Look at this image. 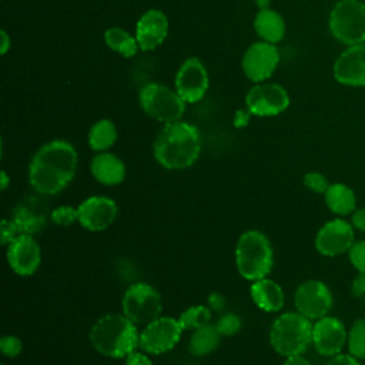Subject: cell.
<instances>
[{
	"label": "cell",
	"mask_w": 365,
	"mask_h": 365,
	"mask_svg": "<svg viewBox=\"0 0 365 365\" xmlns=\"http://www.w3.org/2000/svg\"><path fill=\"white\" fill-rule=\"evenodd\" d=\"M208 90V73L197 57L187 58L177 71L175 91L185 103L200 101Z\"/></svg>",
	"instance_id": "4fadbf2b"
},
{
	"label": "cell",
	"mask_w": 365,
	"mask_h": 365,
	"mask_svg": "<svg viewBox=\"0 0 365 365\" xmlns=\"http://www.w3.org/2000/svg\"><path fill=\"white\" fill-rule=\"evenodd\" d=\"M211 308L205 307V305H192L188 307L187 309H184L178 321L182 327V329H197L201 328L204 325L211 324Z\"/></svg>",
	"instance_id": "83f0119b"
},
{
	"label": "cell",
	"mask_w": 365,
	"mask_h": 365,
	"mask_svg": "<svg viewBox=\"0 0 365 365\" xmlns=\"http://www.w3.org/2000/svg\"><path fill=\"white\" fill-rule=\"evenodd\" d=\"M168 33V20L160 10L145 11L135 27V38L138 47L144 51H150L163 44Z\"/></svg>",
	"instance_id": "d6986e66"
},
{
	"label": "cell",
	"mask_w": 365,
	"mask_h": 365,
	"mask_svg": "<svg viewBox=\"0 0 365 365\" xmlns=\"http://www.w3.org/2000/svg\"><path fill=\"white\" fill-rule=\"evenodd\" d=\"M207 302H208V307L211 308V311H217V312L222 311V308L225 307V298L222 297V294H220L217 291H214L208 295Z\"/></svg>",
	"instance_id": "f35d334b"
},
{
	"label": "cell",
	"mask_w": 365,
	"mask_h": 365,
	"mask_svg": "<svg viewBox=\"0 0 365 365\" xmlns=\"http://www.w3.org/2000/svg\"><path fill=\"white\" fill-rule=\"evenodd\" d=\"M294 305L297 312L308 319H319L327 317L332 308V294L329 288L318 279H307L298 285L294 294Z\"/></svg>",
	"instance_id": "30bf717a"
},
{
	"label": "cell",
	"mask_w": 365,
	"mask_h": 365,
	"mask_svg": "<svg viewBox=\"0 0 365 365\" xmlns=\"http://www.w3.org/2000/svg\"><path fill=\"white\" fill-rule=\"evenodd\" d=\"M140 104L145 114L164 124L178 121L185 111L180 94L157 83H148L140 90Z\"/></svg>",
	"instance_id": "ba28073f"
},
{
	"label": "cell",
	"mask_w": 365,
	"mask_h": 365,
	"mask_svg": "<svg viewBox=\"0 0 365 365\" xmlns=\"http://www.w3.org/2000/svg\"><path fill=\"white\" fill-rule=\"evenodd\" d=\"M19 230L16 227V224L13 222V220H7L3 218L0 222V237H1V245L7 247L17 235H19Z\"/></svg>",
	"instance_id": "e575fe53"
},
{
	"label": "cell",
	"mask_w": 365,
	"mask_h": 365,
	"mask_svg": "<svg viewBox=\"0 0 365 365\" xmlns=\"http://www.w3.org/2000/svg\"><path fill=\"white\" fill-rule=\"evenodd\" d=\"M311 319L299 312H285L278 315L269 328V344L282 356L302 355L312 342Z\"/></svg>",
	"instance_id": "5b68a950"
},
{
	"label": "cell",
	"mask_w": 365,
	"mask_h": 365,
	"mask_svg": "<svg viewBox=\"0 0 365 365\" xmlns=\"http://www.w3.org/2000/svg\"><path fill=\"white\" fill-rule=\"evenodd\" d=\"M346 329L335 317H322L317 319L312 328V344L324 356H334L341 352L346 342Z\"/></svg>",
	"instance_id": "ac0fdd59"
},
{
	"label": "cell",
	"mask_w": 365,
	"mask_h": 365,
	"mask_svg": "<svg viewBox=\"0 0 365 365\" xmlns=\"http://www.w3.org/2000/svg\"><path fill=\"white\" fill-rule=\"evenodd\" d=\"M77 151L66 140H51L41 145L29 165V182L43 195H54L74 178Z\"/></svg>",
	"instance_id": "6da1fadb"
},
{
	"label": "cell",
	"mask_w": 365,
	"mask_h": 365,
	"mask_svg": "<svg viewBox=\"0 0 365 365\" xmlns=\"http://www.w3.org/2000/svg\"><path fill=\"white\" fill-rule=\"evenodd\" d=\"M251 298L254 304L265 312H278L285 302V295L282 288L272 279L261 278L251 284L250 288Z\"/></svg>",
	"instance_id": "7402d4cb"
},
{
	"label": "cell",
	"mask_w": 365,
	"mask_h": 365,
	"mask_svg": "<svg viewBox=\"0 0 365 365\" xmlns=\"http://www.w3.org/2000/svg\"><path fill=\"white\" fill-rule=\"evenodd\" d=\"M278 63V48L271 43L258 41L247 48L242 57V70L250 80L262 83L272 76Z\"/></svg>",
	"instance_id": "7c38bea8"
},
{
	"label": "cell",
	"mask_w": 365,
	"mask_h": 365,
	"mask_svg": "<svg viewBox=\"0 0 365 365\" xmlns=\"http://www.w3.org/2000/svg\"><path fill=\"white\" fill-rule=\"evenodd\" d=\"M9 47H10V38H9L7 33L3 30V31H1V47H0L1 54H6V51L9 50Z\"/></svg>",
	"instance_id": "7bdbcfd3"
},
{
	"label": "cell",
	"mask_w": 365,
	"mask_h": 365,
	"mask_svg": "<svg viewBox=\"0 0 365 365\" xmlns=\"http://www.w3.org/2000/svg\"><path fill=\"white\" fill-rule=\"evenodd\" d=\"M104 40L111 50L120 53L123 57H133L140 48L137 38L120 27H110L106 30Z\"/></svg>",
	"instance_id": "4316f807"
},
{
	"label": "cell",
	"mask_w": 365,
	"mask_h": 365,
	"mask_svg": "<svg viewBox=\"0 0 365 365\" xmlns=\"http://www.w3.org/2000/svg\"><path fill=\"white\" fill-rule=\"evenodd\" d=\"M123 314L138 325H148L151 321L161 317V295L147 282L131 284L121 299Z\"/></svg>",
	"instance_id": "52a82bcc"
},
{
	"label": "cell",
	"mask_w": 365,
	"mask_h": 365,
	"mask_svg": "<svg viewBox=\"0 0 365 365\" xmlns=\"http://www.w3.org/2000/svg\"><path fill=\"white\" fill-rule=\"evenodd\" d=\"M325 202L328 208L339 215H346L352 211H355V194L354 191L342 184V182H335L329 184V187L325 191Z\"/></svg>",
	"instance_id": "d4e9b609"
},
{
	"label": "cell",
	"mask_w": 365,
	"mask_h": 365,
	"mask_svg": "<svg viewBox=\"0 0 365 365\" xmlns=\"http://www.w3.org/2000/svg\"><path fill=\"white\" fill-rule=\"evenodd\" d=\"M354 244V230L345 220H331L325 222L315 237V248L325 257H336L349 251Z\"/></svg>",
	"instance_id": "2e32d148"
},
{
	"label": "cell",
	"mask_w": 365,
	"mask_h": 365,
	"mask_svg": "<svg viewBox=\"0 0 365 365\" xmlns=\"http://www.w3.org/2000/svg\"><path fill=\"white\" fill-rule=\"evenodd\" d=\"M6 257L11 271L21 277L33 275L41 262L40 245L30 234H19L7 245Z\"/></svg>",
	"instance_id": "5bb4252c"
},
{
	"label": "cell",
	"mask_w": 365,
	"mask_h": 365,
	"mask_svg": "<svg viewBox=\"0 0 365 365\" xmlns=\"http://www.w3.org/2000/svg\"><path fill=\"white\" fill-rule=\"evenodd\" d=\"M352 294L365 305V274H359L352 282Z\"/></svg>",
	"instance_id": "d590c367"
},
{
	"label": "cell",
	"mask_w": 365,
	"mask_h": 365,
	"mask_svg": "<svg viewBox=\"0 0 365 365\" xmlns=\"http://www.w3.org/2000/svg\"><path fill=\"white\" fill-rule=\"evenodd\" d=\"M88 145L97 153L107 151L117 140V128L111 120H98L88 131Z\"/></svg>",
	"instance_id": "484cf974"
},
{
	"label": "cell",
	"mask_w": 365,
	"mask_h": 365,
	"mask_svg": "<svg viewBox=\"0 0 365 365\" xmlns=\"http://www.w3.org/2000/svg\"><path fill=\"white\" fill-rule=\"evenodd\" d=\"M331 34L346 46L365 43V3L339 0L329 13Z\"/></svg>",
	"instance_id": "8992f818"
},
{
	"label": "cell",
	"mask_w": 365,
	"mask_h": 365,
	"mask_svg": "<svg viewBox=\"0 0 365 365\" xmlns=\"http://www.w3.org/2000/svg\"><path fill=\"white\" fill-rule=\"evenodd\" d=\"M274 264V251L268 237L258 230H248L237 241L235 265L248 281L265 278Z\"/></svg>",
	"instance_id": "277c9868"
},
{
	"label": "cell",
	"mask_w": 365,
	"mask_h": 365,
	"mask_svg": "<svg viewBox=\"0 0 365 365\" xmlns=\"http://www.w3.org/2000/svg\"><path fill=\"white\" fill-rule=\"evenodd\" d=\"M1 365H4V364H1Z\"/></svg>",
	"instance_id": "bcb514c9"
},
{
	"label": "cell",
	"mask_w": 365,
	"mask_h": 365,
	"mask_svg": "<svg viewBox=\"0 0 365 365\" xmlns=\"http://www.w3.org/2000/svg\"><path fill=\"white\" fill-rule=\"evenodd\" d=\"M182 331L178 318L158 317L140 332V348L151 355L168 352L180 342Z\"/></svg>",
	"instance_id": "9c48e42d"
},
{
	"label": "cell",
	"mask_w": 365,
	"mask_h": 365,
	"mask_svg": "<svg viewBox=\"0 0 365 365\" xmlns=\"http://www.w3.org/2000/svg\"><path fill=\"white\" fill-rule=\"evenodd\" d=\"M153 153L157 163L167 170L191 167L201 153V137L197 127L185 121L168 123L158 133Z\"/></svg>",
	"instance_id": "7a4b0ae2"
},
{
	"label": "cell",
	"mask_w": 365,
	"mask_h": 365,
	"mask_svg": "<svg viewBox=\"0 0 365 365\" xmlns=\"http://www.w3.org/2000/svg\"><path fill=\"white\" fill-rule=\"evenodd\" d=\"M352 225L361 231H365V207L355 210L352 215Z\"/></svg>",
	"instance_id": "ab89813d"
},
{
	"label": "cell",
	"mask_w": 365,
	"mask_h": 365,
	"mask_svg": "<svg viewBox=\"0 0 365 365\" xmlns=\"http://www.w3.org/2000/svg\"><path fill=\"white\" fill-rule=\"evenodd\" d=\"M93 177L103 185H118L125 178V165L113 153H98L90 163Z\"/></svg>",
	"instance_id": "44dd1931"
},
{
	"label": "cell",
	"mask_w": 365,
	"mask_h": 365,
	"mask_svg": "<svg viewBox=\"0 0 365 365\" xmlns=\"http://www.w3.org/2000/svg\"><path fill=\"white\" fill-rule=\"evenodd\" d=\"M125 365H154L145 352L134 351L125 358Z\"/></svg>",
	"instance_id": "74e56055"
},
{
	"label": "cell",
	"mask_w": 365,
	"mask_h": 365,
	"mask_svg": "<svg viewBox=\"0 0 365 365\" xmlns=\"http://www.w3.org/2000/svg\"><path fill=\"white\" fill-rule=\"evenodd\" d=\"M221 338L222 335L218 332L215 324H208L192 331L187 349L194 356H205L220 345Z\"/></svg>",
	"instance_id": "cb8c5ba5"
},
{
	"label": "cell",
	"mask_w": 365,
	"mask_h": 365,
	"mask_svg": "<svg viewBox=\"0 0 365 365\" xmlns=\"http://www.w3.org/2000/svg\"><path fill=\"white\" fill-rule=\"evenodd\" d=\"M348 349L356 359H365V319H356L348 334Z\"/></svg>",
	"instance_id": "f1b7e54d"
},
{
	"label": "cell",
	"mask_w": 365,
	"mask_h": 365,
	"mask_svg": "<svg viewBox=\"0 0 365 365\" xmlns=\"http://www.w3.org/2000/svg\"><path fill=\"white\" fill-rule=\"evenodd\" d=\"M9 184H10V178H9L7 173L3 170V171L0 173V190L4 191V190L9 187Z\"/></svg>",
	"instance_id": "ee69618b"
},
{
	"label": "cell",
	"mask_w": 365,
	"mask_h": 365,
	"mask_svg": "<svg viewBox=\"0 0 365 365\" xmlns=\"http://www.w3.org/2000/svg\"><path fill=\"white\" fill-rule=\"evenodd\" d=\"M325 365H361V364L351 354L349 355H346V354H336V355L331 356V359H328L325 362Z\"/></svg>",
	"instance_id": "8d00e7d4"
},
{
	"label": "cell",
	"mask_w": 365,
	"mask_h": 365,
	"mask_svg": "<svg viewBox=\"0 0 365 365\" xmlns=\"http://www.w3.org/2000/svg\"><path fill=\"white\" fill-rule=\"evenodd\" d=\"M351 264L358 269L359 274H365V241H356L348 251Z\"/></svg>",
	"instance_id": "836d02e7"
},
{
	"label": "cell",
	"mask_w": 365,
	"mask_h": 365,
	"mask_svg": "<svg viewBox=\"0 0 365 365\" xmlns=\"http://www.w3.org/2000/svg\"><path fill=\"white\" fill-rule=\"evenodd\" d=\"M282 365H311V362L305 359L302 355H292V356H287Z\"/></svg>",
	"instance_id": "60d3db41"
},
{
	"label": "cell",
	"mask_w": 365,
	"mask_h": 365,
	"mask_svg": "<svg viewBox=\"0 0 365 365\" xmlns=\"http://www.w3.org/2000/svg\"><path fill=\"white\" fill-rule=\"evenodd\" d=\"M334 77L349 87L365 86V43L349 46L334 64Z\"/></svg>",
	"instance_id": "e0dca14e"
},
{
	"label": "cell",
	"mask_w": 365,
	"mask_h": 365,
	"mask_svg": "<svg viewBox=\"0 0 365 365\" xmlns=\"http://www.w3.org/2000/svg\"><path fill=\"white\" fill-rule=\"evenodd\" d=\"M88 339L98 354L113 359L127 358L140 348L137 325L124 314H107L98 318L88 332Z\"/></svg>",
	"instance_id": "3957f363"
},
{
	"label": "cell",
	"mask_w": 365,
	"mask_h": 365,
	"mask_svg": "<svg viewBox=\"0 0 365 365\" xmlns=\"http://www.w3.org/2000/svg\"><path fill=\"white\" fill-rule=\"evenodd\" d=\"M254 29L262 41L275 44L282 40L285 34V21L278 11L262 9L255 16Z\"/></svg>",
	"instance_id": "603a6c76"
},
{
	"label": "cell",
	"mask_w": 365,
	"mask_h": 365,
	"mask_svg": "<svg viewBox=\"0 0 365 365\" xmlns=\"http://www.w3.org/2000/svg\"><path fill=\"white\" fill-rule=\"evenodd\" d=\"M50 218L56 225L68 227L74 222H78V210L71 205H60L51 210Z\"/></svg>",
	"instance_id": "f546056e"
},
{
	"label": "cell",
	"mask_w": 365,
	"mask_h": 365,
	"mask_svg": "<svg viewBox=\"0 0 365 365\" xmlns=\"http://www.w3.org/2000/svg\"><path fill=\"white\" fill-rule=\"evenodd\" d=\"M77 210L80 225L93 232L108 228L118 214L115 201L106 195H91L86 198Z\"/></svg>",
	"instance_id": "9a60e30c"
},
{
	"label": "cell",
	"mask_w": 365,
	"mask_h": 365,
	"mask_svg": "<svg viewBox=\"0 0 365 365\" xmlns=\"http://www.w3.org/2000/svg\"><path fill=\"white\" fill-rule=\"evenodd\" d=\"M245 104L252 115L272 117L287 110L289 106V96L279 84L258 83L248 91Z\"/></svg>",
	"instance_id": "8fae6325"
},
{
	"label": "cell",
	"mask_w": 365,
	"mask_h": 365,
	"mask_svg": "<svg viewBox=\"0 0 365 365\" xmlns=\"http://www.w3.org/2000/svg\"><path fill=\"white\" fill-rule=\"evenodd\" d=\"M250 115H251V113H250L248 110H245V111H238L234 124H235L237 127H244V125L248 123V117H250Z\"/></svg>",
	"instance_id": "b9f144b4"
},
{
	"label": "cell",
	"mask_w": 365,
	"mask_h": 365,
	"mask_svg": "<svg viewBox=\"0 0 365 365\" xmlns=\"http://www.w3.org/2000/svg\"><path fill=\"white\" fill-rule=\"evenodd\" d=\"M215 327L222 336H234L241 329V318L234 312H227L218 318Z\"/></svg>",
	"instance_id": "4dcf8cb0"
},
{
	"label": "cell",
	"mask_w": 365,
	"mask_h": 365,
	"mask_svg": "<svg viewBox=\"0 0 365 365\" xmlns=\"http://www.w3.org/2000/svg\"><path fill=\"white\" fill-rule=\"evenodd\" d=\"M257 6L259 7V10L262 9H268V4H269V0H255Z\"/></svg>",
	"instance_id": "f6af8a7d"
},
{
	"label": "cell",
	"mask_w": 365,
	"mask_h": 365,
	"mask_svg": "<svg viewBox=\"0 0 365 365\" xmlns=\"http://www.w3.org/2000/svg\"><path fill=\"white\" fill-rule=\"evenodd\" d=\"M23 351V342L16 335H4L0 339V352L7 358H14Z\"/></svg>",
	"instance_id": "d6a6232c"
},
{
	"label": "cell",
	"mask_w": 365,
	"mask_h": 365,
	"mask_svg": "<svg viewBox=\"0 0 365 365\" xmlns=\"http://www.w3.org/2000/svg\"><path fill=\"white\" fill-rule=\"evenodd\" d=\"M304 185L309 191H314L318 194H325L327 188L329 187L325 175H322L321 173H317V171H311L304 175Z\"/></svg>",
	"instance_id": "1f68e13d"
},
{
	"label": "cell",
	"mask_w": 365,
	"mask_h": 365,
	"mask_svg": "<svg viewBox=\"0 0 365 365\" xmlns=\"http://www.w3.org/2000/svg\"><path fill=\"white\" fill-rule=\"evenodd\" d=\"M20 234H37L47 224V204L37 197H29L17 204L11 215Z\"/></svg>",
	"instance_id": "ffe728a7"
}]
</instances>
